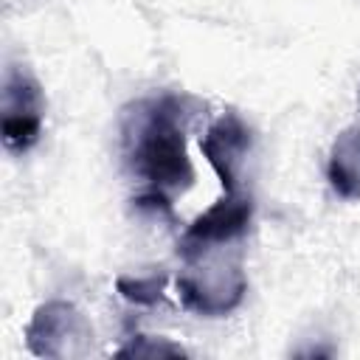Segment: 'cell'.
<instances>
[{"instance_id": "cell-4", "label": "cell", "mask_w": 360, "mask_h": 360, "mask_svg": "<svg viewBox=\"0 0 360 360\" xmlns=\"http://www.w3.org/2000/svg\"><path fill=\"white\" fill-rule=\"evenodd\" d=\"M45 96L39 82L22 68H8L3 79V101H0V135L8 152H28L37 146L42 135Z\"/></svg>"}, {"instance_id": "cell-6", "label": "cell", "mask_w": 360, "mask_h": 360, "mask_svg": "<svg viewBox=\"0 0 360 360\" xmlns=\"http://www.w3.org/2000/svg\"><path fill=\"white\" fill-rule=\"evenodd\" d=\"M200 149L211 163V169L217 172L222 191L225 194L239 191V169L250 149V129L242 124V118L233 112H225L222 118H217L202 135Z\"/></svg>"}, {"instance_id": "cell-7", "label": "cell", "mask_w": 360, "mask_h": 360, "mask_svg": "<svg viewBox=\"0 0 360 360\" xmlns=\"http://www.w3.org/2000/svg\"><path fill=\"white\" fill-rule=\"evenodd\" d=\"M329 186L343 200H360V124L346 127L329 149Z\"/></svg>"}, {"instance_id": "cell-2", "label": "cell", "mask_w": 360, "mask_h": 360, "mask_svg": "<svg viewBox=\"0 0 360 360\" xmlns=\"http://www.w3.org/2000/svg\"><path fill=\"white\" fill-rule=\"evenodd\" d=\"M219 250L222 248H214L186 262L188 270L177 278L183 307L202 318H222L233 312L248 292V276L239 256L228 259Z\"/></svg>"}, {"instance_id": "cell-5", "label": "cell", "mask_w": 360, "mask_h": 360, "mask_svg": "<svg viewBox=\"0 0 360 360\" xmlns=\"http://www.w3.org/2000/svg\"><path fill=\"white\" fill-rule=\"evenodd\" d=\"M250 217H253V200L248 194H242V191L222 194V200H217L208 211H202L183 231V236L177 242L180 259L191 262L205 250L225 248V245L236 242L239 236H245Z\"/></svg>"}, {"instance_id": "cell-1", "label": "cell", "mask_w": 360, "mask_h": 360, "mask_svg": "<svg viewBox=\"0 0 360 360\" xmlns=\"http://www.w3.org/2000/svg\"><path fill=\"white\" fill-rule=\"evenodd\" d=\"M186 98L163 93L143 98L124 112V155L129 169L163 194L186 191L194 180V166L186 152Z\"/></svg>"}, {"instance_id": "cell-9", "label": "cell", "mask_w": 360, "mask_h": 360, "mask_svg": "<svg viewBox=\"0 0 360 360\" xmlns=\"http://www.w3.org/2000/svg\"><path fill=\"white\" fill-rule=\"evenodd\" d=\"M118 357H186V349L172 343L169 338L155 335H132L118 352Z\"/></svg>"}, {"instance_id": "cell-8", "label": "cell", "mask_w": 360, "mask_h": 360, "mask_svg": "<svg viewBox=\"0 0 360 360\" xmlns=\"http://www.w3.org/2000/svg\"><path fill=\"white\" fill-rule=\"evenodd\" d=\"M163 287H166V273L118 276L115 278V290L121 292V298H127L129 304H141V307L158 304L163 298Z\"/></svg>"}, {"instance_id": "cell-3", "label": "cell", "mask_w": 360, "mask_h": 360, "mask_svg": "<svg viewBox=\"0 0 360 360\" xmlns=\"http://www.w3.org/2000/svg\"><path fill=\"white\" fill-rule=\"evenodd\" d=\"M93 326L84 312L62 298H51L39 304L25 326V346L37 357L68 360L90 352Z\"/></svg>"}]
</instances>
